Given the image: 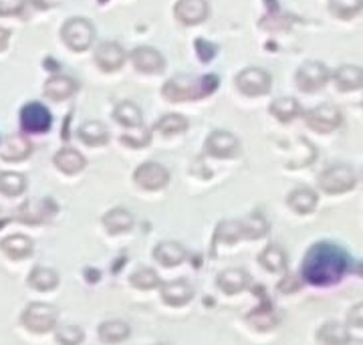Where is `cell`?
Instances as JSON below:
<instances>
[{"instance_id":"6da1fadb","label":"cell","mask_w":363,"mask_h":345,"mask_svg":"<svg viewBox=\"0 0 363 345\" xmlns=\"http://www.w3.org/2000/svg\"><path fill=\"white\" fill-rule=\"evenodd\" d=\"M350 270V255L339 244L317 243L307 251L301 263L303 281L313 287H331Z\"/></svg>"},{"instance_id":"7a4b0ae2","label":"cell","mask_w":363,"mask_h":345,"mask_svg":"<svg viewBox=\"0 0 363 345\" xmlns=\"http://www.w3.org/2000/svg\"><path fill=\"white\" fill-rule=\"evenodd\" d=\"M218 87V77L206 75V77H188L178 75L174 79H169L168 83L164 85L162 95L172 103L182 102H196L210 95L212 91Z\"/></svg>"},{"instance_id":"3957f363","label":"cell","mask_w":363,"mask_h":345,"mask_svg":"<svg viewBox=\"0 0 363 345\" xmlns=\"http://www.w3.org/2000/svg\"><path fill=\"white\" fill-rule=\"evenodd\" d=\"M59 311L49 303H30L21 315V323L28 332L47 333L57 327Z\"/></svg>"},{"instance_id":"277c9868","label":"cell","mask_w":363,"mask_h":345,"mask_svg":"<svg viewBox=\"0 0 363 345\" xmlns=\"http://www.w3.org/2000/svg\"><path fill=\"white\" fill-rule=\"evenodd\" d=\"M61 38L71 51H87L95 38V28L87 18H69L61 28Z\"/></svg>"},{"instance_id":"5b68a950","label":"cell","mask_w":363,"mask_h":345,"mask_svg":"<svg viewBox=\"0 0 363 345\" xmlns=\"http://www.w3.org/2000/svg\"><path fill=\"white\" fill-rule=\"evenodd\" d=\"M319 188L325 192V194H343V192H350L355 182H357V176L353 172V168L347 166V164H335V166H329L327 170H323V174L319 176Z\"/></svg>"},{"instance_id":"8992f818","label":"cell","mask_w":363,"mask_h":345,"mask_svg":"<svg viewBox=\"0 0 363 345\" xmlns=\"http://www.w3.org/2000/svg\"><path fill=\"white\" fill-rule=\"evenodd\" d=\"M236 87L240 93H245L248 97H259L267 95L272 87V77L269 71L260 69V67H247L236 75Z\"/></svg>"},{"instance_id":"52a82bcc","label":"cell","mask_w":363,"mask_h":345,"mask_svg":"<svg viewBox=\"0 0 363 345\" xmlns=\"http://www.w3.org/2000/svg\"><path fill=\"white\" fill-rule=\"evenodd\" d=\"M305 121L313 131H319V133H331L335 129L341 128L343 124V114L341 109L335 105H319V107H313L305 114Z\"/></svg>"},{"instance_id":"ba28073f","label":"cell","mask_w":363,"mask_h":345,"mask_svg":"<svg viewBox=\"0 0 363 345\" xmlns=\"http://www.w3.org/2000/svg\"><path fill=\"white\" fill-rule=\"evenodd\" d=\"M133 182L143 188V190H162L169 182L168 168L157 164V162H143L142 166L135 168L133 172Z\"/></svg>"},{"instance_id":"9c48e42d","label":"cell","mask_w":363,"mask_h":345,"mask_svg":"<svg viewBox=\"0 0 363 345\" xmlns=\"http://www.w3.org/2000/svg\"><path fill=\"white\" fill-rule=\"evenodd\" d=\"M21 126L26 133H47L52 126V115L43 103H26L21 109Z\"/></svg>"},{"instance_id":"30bf717a","label":"cell","mask_w":363,"mask_h":345,"mask_svg":"<svg viewBox=\"0 0 363 345\" xmlns=\"http://www.w3.org/2000/svg\"><path fill=\"white\" fill-rule=\"evenodd\" d=\"M329 69L319 61H307L297 71V87L305 93H315L323 89L329 81Z\"/></svg>"},{"instance_id":"8fae6325","label":"cell","mask_w":363,"mask_h":345,"mask_svg":"<svg viewBox=\"0 0 363 345\" xmlns=\"http://www.w3.org/2000/svg\"><path fill=\"white\" fill-rule=\"evenodd\" d=\"M238 152H240V141L230 131L216 129L208 136L206 153H210L212 158H234L238 155Z\"/></svg>"},{"instance_id":"7c38bea8","label":"cell","mask_w":363,"mask_h":345,"mask_svg":"<svg viewBox=\"0 0 363 345\" xmlns=\"http://www.w3.org/2000/svg\"><path fill=\"white\" fill-rule=\"evenodd\" d=\"M208 14H210V6L206 0H178L174 6V16L186 26L204 23Z\"/></svg>"},{"instance_id":"4fadbf2b","label":"cell","mask_w":363,"mask_h":345,"mask_svg":"<svg viewBox=\"0 0 363 345\" xmlns=\"http://www.w3.org/2000/svg\"><path fill=\"white\" fill-rule=\"evenodd\" d=\"M130 59L140 73H147V75L162 73L164 67H166V61H164L162 53L154 49V47H138V49L131 51Z\"/></svg>"},{"instance_id":"5bb4252c","label":"cell","mask_w":363,"mask_h":345,"mask_svg":"<svg viewBox=\"0 0 363 345\" xmlns=\"http://www.w3.org/2000/svg\"><path fill=\"white\" fill-rule=\"evenodd\" d=\"M95 63L105 73H113L125 63V51L121 49V45L105 40L95 49Z\"/></svg>"},{"instance_id":"9a60e30c","label":"cell","mask_w":363,"mask_h":345,"mask_svg":"<svg viewBox=\"0 0 363 345\" xmlns=\"http://www.w3.org/2000/svg\"><path fill=\"white\" fill-rule=\"evenodd\" d=\"M160 293H162V299H164L168 305L180 307L192 301V297H194V287L186 281V279H176V281L162 283Z\"/></svg>"},{"instance_id":"2e32d148","label":"cell","mask_w":363,"mask_h":345,"mask_svg":"<svg viewBox=\"0 0 363 345\" xmlns=\"http://www.w3.org/2000/svg\"><path fill=\"white\" fill-rule=\"evenodd\" d=\"M77 81L73 77L67 75H52L45 81V97H49L51 102H65L75 91H77Z\"/></svg>"},{"instance_id":"e0dca14e","label":"cell","mask_w":363,"mask_h":345,"mask_svg":"<svg viewBox=\"0 0 363 345\" xmlns=\"http://www.w3.org/2000/svg\"><path fill=\"white\" fill-rule=\"evenodd\" d=\"M186 248L176 241H164L154 248V258L164 267H178L186 261Z\"/></svg>"},{"instance_id":"ac0fdd59","label":"cell","mask_w":363,"mask_h":345,"mask_svg":"<svg viewBox=\"0 0 363 345\" xmlns=\"http://www.w3.org/2000/svg\"><path fill=\"white\" fill-rule=\"evenodd\" d=\"M317 339L323 345H347L351 341L350 327L339 321H327L319 327Z\"/></svg>"},{"instance_id":"d6986e66","label":"cell","mask_w":363,"mask_h":345,"mask_svg":"<svg viewBox=\"0 0 363 345\" xmlns=\"http://www.w3.org/2000/svg\"><path fill=\"white\" fill-rule=\"evenodd\" d=\"M248 273L242 268H228V270H222L216 279V285L220 287V291L226 295H236L240 291H245L248 287Z\"/></svg>"},{"instance_id":"ffe728a7","label":"cell","mask_w":363,"mask_h":345,"mask_svg":"<svg viewBox=\"0 0 363 345\" xmlns=\"http://www.w3.org/2000/svg\"><path fill=\"white\" fill-rule=\"evenodd\" d=\"M33 152L30 141L23 138V136H11L4 141V146L0 148V158L4 162H23Z\"/></svg>"},{"instance_id":"44dd1931","label":"cell","mask_w":363,"mask_h":345,"mask_svg":"<svg viewBox=\"0 0 363 345\" xmlns=\"http://www.w3.org/2000/svg\"><path fill=\"white\" fill-rule=\"evenodd\" d=\"M339 91H355L363 87V69L357 65H343L333 75Z\"/></svg>"},{"instance_id":"7402d4cb","label":"cell","mask_w":363,"mask_h":345,"mask_svg":"<svg viewBox=\"0 0 363 345\" xmlns=\"http://www.w3.org/2000/svg\"><path fill=\"white\" fill-rule=\"evenodd\" d=\"M55 166L59 168L63 174H79L83 168L87 166V160L83 158V153L73 150V148H63L59 152L55 153Z\"/></svg>"},{"instance_id":"603a6c76","label":"cell","mask_w":363,"mask_h":345,"mask_svg":"<svg viewBox=\"0 0 363 345\" xmlns=\"http://www.w3.org/2000/svg\"><path fill=\"white\" fill-rule=\"evenodd\" d=\"M33 248H35V243L25 236V234H13V236H6L2 243H0V251L11 258H26V256L33 255Z\"/></svg>"},{"instance_id":"cb8c5ba5","label":"cell","mask_w":363,"mask_h":345,"mask_svg":"<svg viewBox=\"0 0 363 345\" xmlns=\"http://www.w3.org/2000/svg\"><path fill=\"white\" fill-rule=\"evenodd\" d=\"M113 119L125 129L142 128L143 126L142 109H140L133 102L117 103V107L113 109Z\"/></svg>"},{"instance_id":"d4e9b609","label":"cell","mask_w":363,"mask_h":345,"mask_svg":"<svg viewBox=\"0 0 363 345\" xmlns=\"http://www.w3.org/2000/svg\"><path fill=\"white\" fill-rule=\"evenodd\" d=\"M286 204L297 214H311L317 206V194L311 188H295L286 196Z\"/></svg>"},{"instance_id":"484cf974","label":"cell","mask_w":363,"mask_h":345,"mask_svg":"<svg viewBox=\"0 0 363 345\" xmlns=\"http://www.w3.org/2000/svg\"><path fill=\"white\" fill-rule=\"evenodd\" d=\"M104 226L109 234H121L133 229V214L125 208H113L104 217Z\"/></svg>"},{"instance_id":"4316f807","label":"cell","mask_w":363,"mask_h":345,"mask_svg":"<svg viewBox=\"0 0 363 345\" xmlns=\"http://www.w3.org/2000/svg\"><path fill=\"white\" fill-rule=\"evenodd\" d=\"M77 136L87 146H104L109 140V129L101 121H85L79 126Z\"/></svg>"},{"instance_id":"83f0119b","label":"cell","mask_w":363,"mask_h":345,"mask_svg":"<svg viewBox=\"0 0 363 345\" xmlns=\"http://www.w3.org/2000/svg\"><path fill=\"white\" fill-rule=\"evenodd\" d=\"M259 265L262 268H267L269 273H281L289 265V258H286V253L279 244H269L259 255Z\"/></svg>"},{"instance_id":"f1b7e54d","label":"cell","mask_w":363,"mask_h":345,"mask_svg":"<svg viewBox=\"0 0 363 345\" xmlns=\"http://www.w3.org/2000/svg\"><path fill=\"white\" fill-rule=\"evenodd\" d=\"M99 339L104 341V344H121V341H125L128 337H130V325L125 323V321H105L99 325Z\"/></svg>"},{"instance_id":"f546056e","label":"cell","mask_w":363,"mask_h":345,"mask_svg":"<svg viewBox=\"0 0 363 345\" xmlns=\"http://www.w3.org/2000/svg\"><path fill=\"white\" fill-rule=\"evenodd\" d=\"M271 114L281 124H289V121L297 119L303 111H301V105H298L297 99H293V97H279V99H274L271 103Z\"/></svg>"},{"instance_id":"4dcf8cb0","label":"cell","mask_w":363,"mask_h":345,"mask_svg":"<svg viewBox=\"0 0 363 345\" xmlns=\"http://www.w3.org/2000/svg\"><path fill=\"white\" fill-rule=\"evenodd\" d=\"M28 285L35 289V291H51L59 285V275L47 267H35L28 275Z\"/></svg>"},{"instance_id":"1f68e13d","label":"cell","mask_w":363,"mask_h":345,"mask_svg":"<svg viewBox=\"0 0 363 345\" xmlns=\"http://www.w3.org/2000/svg\"><path fill=\"white\" fill-rule=\"evenodd\" d=\"M188 119L180 114H168L164 115V117H160L156 121V126H154V131L157 133H162V136H178V133H184L186 129H188Z\"/></svg>"},{"instance_id":"d6a6232c","label":"cell","mask_w":363,"mask_h":345,"mask_svg":"<svg viewBox=\"0 0 363 345\" xmlns=\"http://www.w3.org/2000/svg\"><path fill=\"white\" fill-rule=\"evenodd\" d=\"M240 239H245V230H242L240 220H224L216 226V232H214V244H233Z\"/></svg>"},{"instance_id":"836d02e7","label":"cell","mask_w":363,"mask_h":345,"mask_svg":"<svg viewBox=\"0 0 363 345\" xmlns=\"http://www.w3.org/2000/svg\"><path fill=\"white\" fill-rule=\"evenodd\" d=\"M26 188V178L18 172H0V194L21 196Z\"/></svg>"},{"instance_id":"e575fe53","label":"cell","mask_w":363,"mask_h":345,"mask_svg":"<svg viewBox=\"0 0 363 345\" xmlns=\"http://www.w3.org/2000/svg\"><path fill=\"white\" fill-rule=\"evenodd\" d=\"M329 11L337 18H353L363 11V0H329Z\"/></svg>"},{"instance_id":"d590c367","label":"cell","mask_w":363,"mask_h":345,"mask_svg":"<svg viewBox=\"0 0 363 345\" xmlns=\"http://www.w3.org/2000/svg\"><path fill=\"white\" fill-rule=\"evenodd\" d=\"M242 224V230H245V239H250V241H257L260 236H264L269 232V222L260 214H250L245 220H240Z\"/></svg>"},{"instance_id":"8d00e7d4","label":"cell","mask_w":363,"mask_h":345,"mask_svg":"<svg viewBox=\"0 0 363 345\" xmlns=\"http://www.w3.org/2000/svg\"><path fill=\"white\" fill-rule=\"evenodd\" d=\"M130 283L135 287V289H143V291L156 289L157 285H162L156 270H152V268H147V267L138 268V270H135V273L130 277Z\"/></svg>"},{"instance_id":"74e56055","label":"cell","mask_w":363,"mask_h":345,"mask_svg":"<svg viewBox=\"0 0 363 345\" xmlns=\"http://www.w3.org/2000/svg\"><path fill=\"white\" fill-rule=\"evenodd\" d=\"M57 344L61 345H81L85 335H83V329L77 327V325H63L57 329V335H55Z\"/></svg>"},{"instance_id":"f35d334b","label":"cell","mask_w":363,"mask_h":345,"mask_svg":"<svg viewBox=\"0 0 363 345\" xmlns=\"http://www.w3.org/2000/svg\"><path fill=\"white\" fill-rule=\"evenodd\" d=\"M250 323L259 329H271L279 323V317L274 315L271 307H262V309H257L252 315H250Z\"/></svg>"},{"instance_id":"ab89813d","label":"cell","mask_w":363,"mask_h":345,"mask_svg":"<svg viewBox=\"0 0 363 345\" xmlns=\"http://www.w3.org/2000/svg\"><path fill=\"white\" fill-rule=\"evenodd\" d=\"M133 131H138L135 136H131V133H123L121 136V141L125 143V146H130V148H145L150 140H152V133H150V129L142 128H133Z\"/></svg>"},{"instance_id":"60d3db41","label":"cell","mask_w":363,"mask_h":345,"mask_svg":"<svg viewBox=\"0 0 363 345\" xmlns=\"http://www.w3.org/2000/svg\"><path fill=\"white\" fill-rule=\"evenodd\" d=\"M25 9V0H0V16H14Z\"/></svg>"},{"instance_id":"b9f144b4","label":"cell","mask_w":363,"mask_h":345,"mask_svg":"<svg viewBox=\"0 0 363 345\" xmlns=\"http://www.w3.org/2000/svg\"><path fill=\"white\" fill-rule=\"evenodd\" d=\"M347 327L353 329H363V301L353 305L347 313Z\"/></svg>"},{"instance_id":"7bdbcfd3","label":"cell","mask_w":363,"mask_h":345,"mask_svg":"<svg viewBox=\"0 0 363 345\" xmlns=\"http://www.w3.org/2000/svg\"><path fill=\"white\" fill-rule=\"evenodd\" d=\"M196 49H198V55H200L202 61H210L214 57V53H216V49L210 43H204V40H196Z\"/></svg>"},{"instance_id":"ee69618b","label":"cell","mask_w":363,"mask_h":345,"mask_svg":"<svg viewBox=\"0 0 363 345\" xmlns=\"http://www.w3.org/2000/svg\"><path fill=\"white\" fill-rule=\"evenodd\" d=\"M9 38H11V31L0 26V51H4L9 47Z\"/></svg>"},{"instance_id":"f6af8a7d","label":"cell","mask_w":363,"mask_h":345,"mask_svg":"<svg viewBox=\"0 0 363 345\" xmlns=\"http://www.w3.org/2000/svg\"><path fill=\"white\" fill-rule=\"evenodd\" d=\"M357 273H359V275H362V277H363V263H362V265H359V268H357Z\"/></svg>"},{"instance_id":"bcb514c9","label":"cell","mask_w":363,"mask_h":345,"mask_svg":"<svg viewBox=\"0 0 363 345\" xmlns=\"http://www.w3.org/2000/svg\"><path fill=\"white\" fill-rule=\"evenodd\" d=\"M157 345H166V344H157Z\"/></svg>"}]
</instances>
